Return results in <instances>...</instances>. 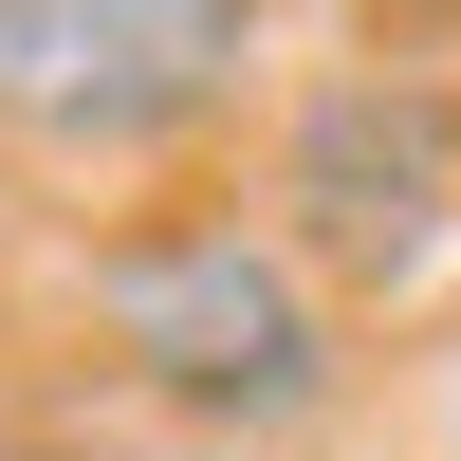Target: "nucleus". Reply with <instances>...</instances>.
Masks as SVG:
<instances>
[{"label": "nucleus", "instance_id": "1", "mask_svg": "<svg viewBox=\"0 0 461 461\" xmlns=\"http://www.w3.org/2000/svg\"><path fill=\"white\" fill-rule=\"evenodd\" d=\"M93 351L130 369L148 406H185V443H277L332 406V277L277 240L258 203H185V221H130L93 258Z\"/></svg>", "mask_w": 461, "mask_h": 461}, {"label": "nucleus", "instance_id": "2", "mask_svg": "<svg viewBox=\"0 0 461 461\" xmlns=\"http://www.w3.org/2000/svg\"><path fill=\"white\" fill-rule=\"evenodd\" d=\"M258 221H277L332 295H406L461 240V93L425 56L295 74V93H277V148H258Z\"/></svg>", "mask_w": 461, "mask_h": 461}, {"label": "nucleus", "instance_id": "3", "mask_svg": "<svg viewBox=\"0 0 461 461\" xmlns=\"http://www.w3.org/2000/svg\"><path fill=\"white\" fill-rule=\"evenodd\" d=\"M258 93V0H0V148L167 167Z\"/></svg>", "mask_w": 461, "mask_h": 461}, {"label": "nucleus", "instance_id": "4", "mask_svg": "<svg viewBox=\"0 0 461 461\" xmlns=\"http://www.w3.org/2000/svg\"><path fill=\"white\" fill-rule=\"evenodd\" d=\"M148 461H221V443H148Z\"/></svg>", "mask_w": 461, "mask_h": 461}]
</instances>
